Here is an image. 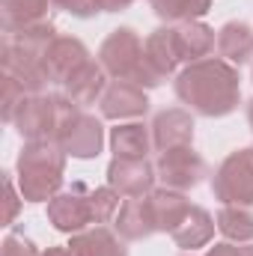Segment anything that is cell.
Segmentation results:
<instances>
[{
    "label": "cell",
    "mask_w": 253,
    "mask_h": 256,
    "mask_svg": "<svg viewBox=\"0 0 253 256\" xmlns=\"http://www.w3.org/2000/svg\"><path fill=\"white\" fill-rule=\"evenodd\" d=\"M0 256H42V254H39V248H36V244H33L30 238H24V236H15V232H9V236L3 238Z\"/></svg>",
    "instance_id": "4316f807"
},
{
    "label": "cell",
    "mask_w": 253,
    "mask_h": 256,
    "mask_svg": "<svg viewBox=\"0 0 253 256\" xmlns=\"http://www.w3.org/2000/svg\"><path fill=\"white\" fill-rule=\"evenodd\" d=\"M66 158L68 155L54 140L24 143L18 161H15L18 191L24 196V202H48L60 194L66 176Z\"/></svg>",
    "instance_id": "7a4b0ae2"
},
{
    "label": "cell",
    "mask_w": 253,
    "mask_h": 256,
    "mask_svg": "<svg viewBox=\"0 0 253 256\" xmlns=\"http://www.w3.org/2000/svg\"><path fill=\"white\" fill-rule=\"evenodd\" d=\"M114 226H116V236L122 242H143V238L155 236L158 230L152 220L149 196H128L114 218Z\"/></svg>",
    "instance_id": "7c38bea8"
},
{
    "label": "cell",
    "mask_w": 253,
    "mask_h": 256,
    "mask_svg": "<svg viewBox=\"0 0 253 256\" xmlns=\"http://www.w3.org/2000/svg\"><path fill=\"white\" fill-rule=\"evenodd\" d=\"M92 3H96L98 12H122V9H128L134 0H92Z\"/></svg>",
    "instance_id": "f546056e"
},
{
    "label": "cell",
    "mask_w": 253,
    "mask_h": 256,
    "mask_svg": "<svg viewBox=\"0 0 253 256\" xmlns=\"http://www.w3.org/2000/svg\"><path fill=\"white\" fill-rule=\"evenodd\" d=\"M158 170L149 158H114L108 164V185L120 196H149Z\"/></svg>",
    "instance_id": "52a82bcc"
},
{
    "label": "cell",
    "mask_w": 253,
    "mask_h": 256,
    "mask_svg": "<svg viewBox=\"0 0 253 256\" xmlns=\"http://www.w3.org/2000/svg\"><path fill=\"white\" fill-rule=\"evenodd\" d=\"M214 30L202 21H188V24H179L176 27V51H179V60L182 63H196V60H206L212 51H214Z\"/></svg>",
    "instance_id": "9a60e30c"
},
{
    "label": "cell",
    "mask_w": 253,
    "mask_h": 256,
    "mask_svg": "<svg viewBox=\"0 0 253 256\" xmlns=\"http://www.w3.org/2000/svg\"><path fill=\"white\" fill-rule=\"evenodd\" d=\"M149 208H152V220L158 232H173L190 212V200L185 191H173V188H155L149 194Z\"/></svg>",
    "instance_id": "4fadbf2b"
},
{
    "label": "cell",
    "mask_w": 253,
    "mask_h": 256,
    "mask_svg": "<svg viewBox=\"0 0 253 256\" xmlns=\"http://www.w3.org/2000/svg\"><path fill=\"white\" fill-rule=\"evenodd\" d=\"M30 96H27V90L15 80V78H9V74H3V102H0V116H3V122H15V116L21 114V108H24V102H27Z\"/></svg>",
    "instance_id": "cb8c5ba5"
},
{
    "label": "cell",
    "mask_w": 253,
    "mask_h": 256,
    "mask_svg": "<svg viewBox=\"0 0 253 256\" xmlns=\"http://www.w3.org/2000/svg\"><path fill=\"white\" fill-rule=\"evenodd\" d=\"M98 108H102L104 120H116V122L140 120L149 110V96H146V90H140V86H134L128 80H110L102 102H98Z\"/></svg>",
    "instance_id": "ba28073f"
},
{
    "label": "cell",
    "mask_w": 253,
    "mask_h": 256,
    "mask_svg": "<svg viewBox=\"0 0 253 256\" xmlns=\"http://www.w3.org/2000/svg\"><path fill=\"white\" fill-rule=\"evenodd\" d=\"M66 96L74 102V104H92V102H102V96H104V90H108V72L102 68V63H96V60H90V63H84L68 80L63 84Z\"/></svg>",
    "instance_id": "5bb4252c"
},
{
    "label": "cell",
    "mask_w": 253,
    "mask_h": 256,
    "mask_svg": "<svg viewBox=\"0 0 253 256\" xmlns=\"http://www.w3.org/2000/svg\"><path fill=\"white\" fill-rule=\"evenodd\" d=\"M143 51H146V60L149 66L167 80L176 66L182 63L179 60V51H176V27H158L149 33V39L143 42Z\"/></svg>",
    "instance_id": "ac0fdd59"
},
{
    "label": "cell",
    "mask_w": 253,
    "mask_h": 256,
    "mask_svg": "<svg viewBox=\"0 0 253 256\" xmlns=\"http://www.w3.org/2000/svg\"><path fill=\"white\" fill-rule=\"evenodd\" d=\"M48 220L57 232H66V236L90 230V224H96L90 188L72 185V191H60L54 200H48Z\"/></svg>",
    "instance_id": "5b68a950"
},
{
    "label": "cell",
    "mask_w": 253,
    "mask_h": 256,
    "mask_svg": "<svg viewBox=\"0 0 253 256\" xmlns=\"http://www.w3.org/2000/svg\"><path fill=\"white\" fill-rule=\"evenodd\" d=\"M238 256H253V244H244V248H242V254Z\"/></svg>",
    "instance_id": "1f68e13d"
},
{
    "label": "cell",
    "mask_w": 253,
    "mask_h": 256,
    "mask_svg": "<svg viewBox=\"0 0 253 256\" xmlns=\"http://www.w3.org/2000/svg\"><path fill=\"white\" fill-rule=\"evenodd\" d=\"M57 143H60V149H63L66 155H72V158H80V161L96 158L102 152V146H104V126H102V120H96L90 114H80L60 134Z\"/></svg>",
    "instance_id": "9c48e42d"
},
{
    "label": "cell",
    "mask_w": 253,
    "mask_h": 256,
    "mask_svg": "<svg viewBox=\"0 0 253 256\" xmlns=\"http://www.w3.org/2000/svg\"><path fill=\"white\" fill-rule=\"evenodd\" d=\"M68 250L74 256H128L120 236H114L108 226H92V230L74 232L68 242Z\"/></svg>",
    "instance_id": "d6986e66"
},
{
    "label": "cell",
    "mask_w": 253,
    "mask_h": 256,
    "mask_svg": "<svg viewBox=\"0 0 253 256\" xmlns=\"http://www.w3.org/2000/svg\"><path fill=\"white\" fill-rule=\"evenodd\" d=\"M51 6L60 9V12L74 15V18H92V15L98 12L92 0H51Z\"/></svg>",
    "instance_id": "83f0119b"
},
{
    "label": "cell",
    "mask_w": 253,
    "mask_h": 256,
    "mask_svg": "<svg viewBox=\"0 0 253 256\" xmlns=\"http://www.w3.org/2000/svg\"><path fill=\"white\" fill-rule=\"evenodd\" d=\"M155 170H158V179L164 188H173V191H190L202 182L206 176V161L190 149V146H179V149H167L158 155L155 161Z\"/></svg>",
    "instance_id": "8992f818"
},
{
    "label": "cell",
    "mask_w": 253,
    "mask_h": 256,
    "mask_svg": "<svg viewBox=\"0 0 253 256\" xmlns=\"http://www.w3.org/2000/svg\"><path fill=\"white\" fill-rule=\"evenodd\" d=\"M212 194L220 206H253V146L220 161L212 176Z\"/></svg>",
    "instance_id": "277c9868"
},
{
    "label": "cell",
    "mask_w": 253,
    "mask_h": 256,
    "mask_svg": "<svg viewBox=\"0 0 253 256\" xmlns=\"http://www.w3.org/2000/svg\"><path fill=\"white\" fill-rule=\"evenodd\" d=\"M90 196H92V218H96V226H102V224H108V220L116 218V212H120V194L114 191L110 185L92 188Z\"/></svg>",
    "instance_id": "d4e9b609"
},
{
    "label": "cell",
    "mask_w": 253,
    "mask_h": 256,
    "mask_svg": "<svg viewBox=\"0 0 253 256\" xmlns=\"http://www.w3.org/2000/svg\"><path fill=\"white\" fill-rule=\"evenodd\" d=\"M185 256H194V254H185Z\"/></svg>",
    "instance_id": "836d02e7"
},
{
    "label": "cell",
    "mask_w": 253,
    "mask_h": 256,
    "mask_svg": "<svg viewBox=\"0 0 253 256\" xmlns=\"http://www.w3.org/2000/svg\"><path fill=\"white\" fill-rule=\"evenodd\" d=\"M3 188H6V214H3V226H9V224H15V218H18V212H21V191L15 188V179H12V173H3Z\"/></svg>",
    "instance_id": "484cf974"
},
{
    "label": "cell",
    "mask_w": 253,
    "mask_h": 256,
    "mask_svg": "<svg viewBox=\"0 0 253 256\" xmlns=\"http://www.w3.org/2000/svg\"><path fill=\"white\" fill-rule=\"evenodd\" d=\"M214 226H218V220L202 208V206H190L188 218L170 232L173 236V242H176V248H182V250H188L194 254L196 248H206L208 242H212V236H214Z\"/></svg>",
    "instance_id": "2e32d148"
},
{
    "label": "cell",
    "mask_w": 253,
    "mask_h": 256,
    "mask_svg": "<svg viewBox=\"0 0 253 256\" xmlns=\"http://www.w3.org/2000/svg\"><path fill=\"white\" fill-rule=\"evenodd\" d=\"M149 6L167 24H188L200 21L212 9V0H149Z\"/></svg>",
    "instance_id": "603a6c76"
},
{
    "label": "cell",
    "mask_w": 253,
    "mask_h": 256,
    "mask_svg": "<svg viewBox=\"0 0 253 256\" xmlns=\"http://www.w3.org/2000/svg\"><path fill=\"white\" fill-rule=\"evenodd\" d=\"M214 220L226 242H236V244L253 242V212L248 206H224Z\"/></svg>",
    "instance_id": "7402d4cb"
},
{
    "label": "cell",
    "mask_w": 253,
    "mask_h": 256,
    "mask_svg": "<svg viewBox=\"0 0 253 256\" xmlns=\"http://www.w3.org/2000/svg\"><path fill=\"white\" fill-rule=\"evenodd\" d=\"M238 254H242V248H238L236 242H218V244L208 248L206 256H238Z\"/></svg>",
    "instance_id": "f1b7e54d"
},
{
    "label": "cell",
    "mask_w": 253,
    "mask_h": 256,
    "mask_svg": "<svg viewBox=\"0 0 253 256\" xmlns=\"http://www.w3.org/2000/svg\"><path fill=\"white\" fill-rule=\"evenodd\" d=\"M248 122H250V131H253V102L248 104Z\"/></svg>",
    "instance_id": "d6a6232c"
},
{
    "label": "cell",
    "mask_w": 253,
    "mask_h": 256,
    "mask_svg": "<svg viewBox=\"0 0 253 256\" xmlns=\"http://www.w3.org/2000/svg\"><path fill=\"white\" fill-rule=\"evenodd\" d=\"M42 256H74V254H72V250H68V244H66V248H48Z\"/></svg>",
    "instance_id": "4dcf8cb0"
},
{
    "label": "cell",
    "mask_w": 253,
    "mask_h": 256,
    "mask_svg": "<svg viewBox=\"0 0 253 256\" xmlns=\"http://www.w3.org/2000/svg\"><path fill=\"white\" fill-rule=\"evenodd\" d=\"M152 149V128L143 122H122L110 128V152L114 158H146Z\"/></svg>",
    "instance_id": "ffe728a7"
},
{
    "label": "cell",
    "mask_w": 253,
    "mask_h": 256,
    "mask_svg": "<svg viewBox=\"0 0 253 256\" xmlns=\"http://www.w3.org/2000/svg\"><path fill=\"white\" fill-rule=\"evenodd\" d=\"M84 63H90V51L74 36H57L45 54V74L51 84H66Z\"/></svg>",
    "instance_id": "8fae6325"
},
{
    "label": "cell",
    "mask_w": 253,
    "mask_h": 256,
    "mask_svg": "<svg viewBox=\"0 0 253 256\" xmlns=\"http://www.w3.org/2000/svg\"><path fill=\"white\" fill-rule=\"evenodd\" d=\"M218 54L232 66H244L253 60V30L244 21H226L218 30Z\"/></svg>",
    "instance_id": "e0dca14e"
},
{
    "label": "cell",
    "mask_w": 253,
    "mask_h": 256,
    "mask_svg": "<svg viewBox=\"0 0 253 256\" xmlns=\"http://www.w3.org/2000/svg\"><path fill=\"white\" fill-rule=\"evenodd\" d=\"M176 98L188 104L196 116H230L242 102V78L238 66L226 63L220 57H206L188 63L176 74Z\"/></svg>",
    "instance_id": "6da1fadb"
},
{
    "label": "cell",
    "mask_w": 253,
    "mask_h": 256,
    "mask_svg": "<svg viewBox=\"0 0 253 256\" xmlns=\"http://www.w3.org/2000/svg\"><path fill=\"white\" fill-rule=\"evenodd\" d=\"M48 9H51V0H0L3 33H18L30 24L45 21Z\"/></svg>",
    "instance_id": "44dd1931"
},
{
    "label": "cell",
    "mask_w": 253,
    "mask_h": 256,
    "mask_svg": "<svg viewBox=\"0 0 253 256\" xmlns=\"http://www.w3.org/2000/svg\"><path fill=\"white\" fill-rule=\"evenodd\" d=\"M98 63L114 80H128L140 90H155L164 78L149 66L140 36L131 27H116L98 48Z\"/></svg>",
    "instance_id": "3957f363"
},
{
    "label": "cell",
    "mask_w": 253,
    "mask_h": 256,
    "mask_svg": "<svg viewBox=\"0 0 253 256\" xmlns=\"http://www.w3.org/2000/svg\"><path fill=\"white\" fill-rule=\"evenodd\" d=\"M152 146L158 152L167 149H179V146H190L194 143V116L185 108H170L161 110L152 120Z\"/></svg>",
    "instance_id": "30bf717a"
}]
</instances>
